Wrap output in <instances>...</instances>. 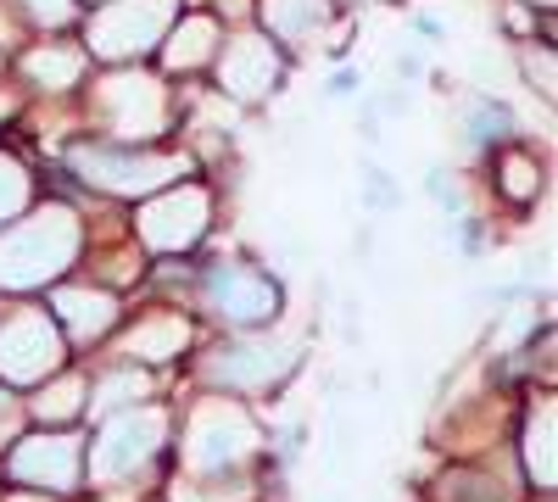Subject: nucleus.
Masks as SVG:
<instances>
[{"label":"nucleus","instance_id":"f257e3e1","mask_svg":"<svg viewBox=\"0 0 558 502\" xmlns=\"http://www.w3.org/2000/svg\"><path fill=\"white\" fill-rule=\"evenodd\" d=\"M84 252V223L73 207L45 201L28 218H12L0 230V291H39L57 285Z\"/></svg>","mask_w":558,"mask_h":502},{"label":"nucleus","instance_id":"f03ea898","mask_svg":"<svg viewBox=\"0 0 558 502\" xmlns=\"http://www.w3.org/2000/svg\"><path fill=\"white\" fill-rule=\"evenodd\" d=\"M257 446H263V430L235 396H202L191 407V425H184V469L191 475L223 480V475H235Z\"/></svg>","mask_w":558,"mask_h":502},{"label":"nucleus","instance_id":"7ed1b4c3","mask_svg":"<svg viewBox=\"0 0 558 502\" xmlns=\"http://www.w3.org/2000/svg\"><path fill=\"white\" fill-rule=\"evenodd\" d=\"M89 118H96L118 146H134V140H157L173 112H168V89L151 73L118 68L89 89Z\"/></svg>","mask_w":558,"mask_h":502},{"label":"nucleus","instance_id":"20e7f679","mask_svg":"<svg viewBox=\"0 0 558 502\" xmlns=\"http://www.w3.org/2000/svg\"><path fill=\"white\" fill-rule=\"evenodd\" d=\"M168 441V407H123V414H112L96 436V446H89V480L96 486H118L129 480L134 469H146L157 452Z\"/></svg>","mask_w":558,"mask_h":502},{"label":"nucleus","instance_id":"39448f33","mask_svg":"<svg viewBox=\"0 0 558 502\" xmlns=\"http://www.w3.org/2000/svg\"><path fill=\"white\" fill-rule=\"evenodd\" d=\"M179 17V0H101L96 17H89V51L107 57V62H140L146 51L168 39Z\"/></svg>","mask_w":558,"mask_h":502},{"label":"nucleus","instance_id":"423d86ee","mask_svg":"<svg viewBox=\"0 0 558 502\" xmlns=\"http://www.w3.org/2000/svg\"><path fill=\"white\" fill-rule=\"evenodd\" d=\"M73 173L84 185H96L107 196H151L179 185V173H191L184 157H162V151H129V146H73Z\"/></svg>","mask_w":558,"mask_h":502},{"label":"nucleus","instance_id":"0eeeda50","mask_svg":"<svg viewBox=\"0 0 558 502\" xmlns=\"http://www.w3.org/2000/svg\"><path fill=\"white\" fill-rule=\"evenodd\" d=\"M62 363H68V346L45 307L0 313V380L7 385H45Z\"/></svg>","mask_w":558,"mask_h":502},{"label":"nucleus","instance_id":"6e6552de","mask_svg":"<svg viewBox=\"0 0 558 502\" xmlns=\"http://www.w3.org/2000/svg\"><path fill=\"white\" fill-rule=\"evenodd\" d=\"M296 369V346L279 341V335H246V341H229L213 357H202V380L218 385L223 396H241V391H268Z\"/></svg>","mask_w":558,"mask_h":502},{"label":"nucleus","instance_id":"1a4fd4ad","mask_svg":"<svg viewBox=\"0 0 558 502\" xmlns=\"http://www.w3.org/2000/svg\"><path fill=\"white\" fill-rule=\"evenodd\" d=\"M7 475H12L17 486H34V491L68 497V491H78V480H84V441H78L73 430L17 436L12 458H7Z\"/></svg>","mask_w":558,"mask_h":502},{"label":"nucleus","instance_id":"9d476101","mask_svg":"<svg viewBox=\"0 0 558 502\" xmlns=\"http://www.w3.org/2000/svg\"><path fill=\"white\" fill-rule=\"evenodd\" d=\"M202 302H207V313L223 318V325L252 330V325H268L279 313V285L252 262H213L202 273Z\"/></svg>","mask_w":558,"mask_h":502},{"label":"nucleus","instance_id":"9b49d317","mask_svg":"<svg viewBox=\"0 0 558 502\" xmlns=\"http://www.w3.org/2000/svg\"><path fill=\"white\" fill-rule=\"evenodd\" d=\"M213 223V196L202 185H168L162 196H151L140 207V241L151 252H191Z\"/></svg>","mask_w":558,"mask_h":502},{"label":"nucleus","instance_id":"f8f14e48","mask_svg":"<svg viewBox=\"0 0 558 502\" xmlns=\"http://www.w3.org/2000/svg\"><path fill=\"white\" fill-rule=\"evenodd\" d=\"M218 84H223V96H235V101H263L268 89L279 84V51L263 39V34H235V39H223L218 45Z\"/></svg>","mask_w":558,"mask_h":502},{"label":"nucleus","instance_id":"ddd939ff","mask_svg":"<svg viewBox=\"0 0 558 502\" xmlns=\"http://www.w3.org/2000/svg\"><path fill=\"white\" fill-rule=\"evenodd\" d=\"M118 296L101 291V285H62L51 296V318H57V330H68L73 341H101L112 325H118Z\"/></svg>","mask_w":558,"mask_h":502},{"label":"nucleus","instance_id":"4468645a","mask_svg":"<svg viewBox=\"0 0 558 502\" xmlns=\"http://www.w3.org/2000/svg\"><path fill=\"white\" fill-rule=\"evenodd\" d=\"M553 430H558V407L553 396H536L525 407V430H520V458H525V480L553 497V480H558V452H553Z\"/></svg>","mask_w":558,"mask_h":502},{"label":"nucleus","instance_id":"2eb2a0df","mask_svg":"<svg viewBox=\"0 0 558 502\" xmlns=\"http://www.w3.org/2000/svg\"><path fill=\"white\" fill-rule=\"evenodd\" d=\"M191 346V318L184 313H146L140 325L118 341L123 363H168Z\"/></svg>","mask_w":558,"mask_h":502},{"label":"nucleus","instance_id":"dca6fc26","mask_svg":"<svg viewBox=\"0 0 558 502\" xmlns=\"http://www.w3.org/2000/svg\"><path fill=\"white\" fill-rule=\"evenodd\" d=\"M263 23L274 39L286 45H313L324 28H330V0H263Z\"/></svg>","mask_w":558,"mask_h":502},{"label":"nucleus","instance_id":"f3484780","mask_svg":"<svg viewBox=\"0 0 558 502\" xmlns=\"http://www.w3.org/2000/svg\"><path fill=\"white\" fill-rule=\"evenodd\" d=\"M23 73H28V84L62 96V89H73V84L84 78V45H57V39H45V45H34V51L23 57Z\"/></svg>","mask_w":558,"mask_h":502},{"label":"nucleus","instance_id":"a211bd4d","mask_svg":"<svg viewBox=\"0 0 558 502\" xmlns=\"http://www.w3.org/2000/svg\"><path fill=\"white\" fill-rule=\"evenodd\" d=\"M218 57V23L213 17H184L179 28H168V39H162V62L173 68V73H191V68H202V62H213Z\"/></svg>","mask_w":558,"mask_h":502},{"label":"nucleus","instance_id":"6ab92c4d","mask_svg":"<svg viewBox=\"0 0 558 502\" xmlns=\"http://www.w3.org/2000/svg\"><path fill=\"white\" fill-rule=\"evenodd\" d=\"M151 396V380H146V369H134V363H123V369H112V375H101V385L89 391V414L96 419H112V414H123V407H140Z\"/></svg>","mask_w":558,"mask_h":502},{"label":"nucleus","instance_id":"aec40b11","mask_svg":"<svg viewBox=\"0 0 558 502\" xmlns=\"http://www.w3.org/2000/svg\"><path fill=\"white\" fill-rule=\"evenodd\" d=\"M84 402H89V385H84L78 375H62V380H45L28 407H34L39 425H73V419L84 414Z\"/></svg>","mask_w":558,"mask_h":502},{"label":"nucleus","instance_id":"412c9836","mask_svg":"<svg viewBox=\"0 0 558 502\" xmlns=\"http://www.w3.org/2000/svg\"><path fill=\"white\" fill-rule=\"evenodd\" d=\"M34 201V179L17 157H0V230H7L12 218H23V207Z\"/></svg>","mask_w":558,"mask_h":502},{"label":"nucleus","instance_id":"4be33fe9","mask_svg":"<svg viewBox=\"0 0 558 502\" xmlns=\"http://www.w3.org/2000/svg\"><path fill=\"white\" fill-rule=\"evenodd\" d=\"M497 185H502V196L508 201H536V191H542V168H536V157H525V151H508L502 157V173H497Z\"/></svg>","mask_w":558,"mask_h":502},{"label":"nucleus","instance_id":"5701e85b","mask_svg":"<svg viewBox=\"0 0 558 502\" xmlns=\"http://www.w3.org/2000/svg\"><path fill=\"white\" fill-rule=\"evenodd\" d=\"M508 128H514V118H508V107H502V101H486V96H481V101H475V112H470V140H481V146H486V140H502Z\"/></svg>","mask_w":558,"mask_h":502},{"label":"nucleus","instance_id":"b1692460","mask_svg":"<svg viewBox=\"0 0 558 502\" xmlns=\"http://www.w3.org/2000/svg\"><path fill=\"white\" fill-rule=\"evenodd\" d=\"M17 7H23L39 28H62V23H73V0H17Z\"/></svg>","mask_w":558,"mask_h":502},{"label":"nucleus","instance_id":"393cba45","mask_svg":"<svg viewBox=\"0 0 558 502\" xmlns=\"http://www.w3.org/2000/svg\"><path fill=\"white\" fill-rule=\"evenodd\" d=\"M525 78L542 89V101H553V51H525Z\"/></svg>","mask_w":558,"mask_h":502},{"label":"nucleus","instance_id":"a878e982","mask_svg":"<svg viewBox=\"0 0 558 502\" xmlns=\"http://www.w3.org/2000/svg\"><path fill=\"white\" fill-rule=\"evenodd\" d=\"M363 78L357 73H336V84H330V96H352V89H357Z\"/></svg>","mask_w":558,"mask_h":502},{"label":"nucleus","instance_id":"bb28decb","mask_svg":"<svg viewBox=\"0 0 558 502\" xmlns=\"http://www.w3.org/2000/svg\"><path fill=\"white\" fill-rule=\"evenodd\" d=\"M12 118V96H0V123H7Z\"/></svg>","mask_w":558,"mask_h":502},{"label":"nucleus","instance_id":"cd10ccee","mask_svg":"<svg viewBox=\"0 0 558 502\" xmlns=\"http://www.w3.org/2000/svg\"><path fill=\"white\" fill-rule=\"evenodd\" d=\"M7 34H12V23H7V17H0V45H7Z\"/></svg>","mask_w":558,"mask_h":502},{"label":"nucleus","instance_id":"c85d7f7f","mask_svg":"<svg viewBox=\"0 0 558 502\" xmlns=\"http://www.w3.org/2000/svg\"><path fill=\"white\" fill-rule=\"evenodd\" d=\"M525 7H542V12H547V7H553V0H525Z\"/></svg>","mask_w":558,"mask_h":502},{"label":"nucleus","instance_id":"c756f323","mask_svg":"<svg viewBox=\"0 0 558 502\" xmlns=\"http://www.w3.org/2000/svg\"><path fill=\"white\" fill-rule=\"evenodd\" d=\"M96 7H101V0H96Z\"/></svg>","mask_w":558,"mask_h":502}]
</instances>
